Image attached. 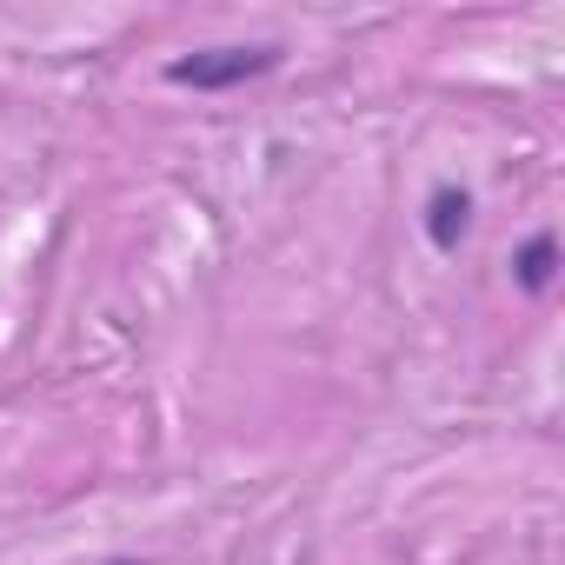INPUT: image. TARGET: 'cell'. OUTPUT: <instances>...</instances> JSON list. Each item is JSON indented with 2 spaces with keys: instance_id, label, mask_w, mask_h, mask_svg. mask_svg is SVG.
I'll list each match as a JSON object with an SVG mask.
<instances>
[{
  "instance_id": "cell-3",
  "label": "cell",
  "mask_w": 565,
  "mask_h": 565,
  "mask_svg": "<svg viewBox=\"0 0 565 565\" xmlns=\"http://www.w3.org/2000/svg\"><path fill=\"white\" fill-rule=\"evenodd\" d=\"M512 279H519V294H552V279H558V239L552 233H532L519 253H512Z\"/></svg>"
},
{
  "instance_id": "cell-2",
  "label": "cell",
  "mask_w": 565,
  "mask_h": 565,
  "mask_svg": "<svg viewBox=\"0 0 565 565\" xmlns=\"http://www.w3.org/2000/svg\"><path fill=\"white\" fill-rule=\"evenodd\" d=\"M419 233H426L433 253H459V239L472 233V186L439 180V186L426 193V206H419Z\"/></svg>"
},
{
  "instance_id": "cell-1",
  "label": "cell",
  "mask_w": 565,
  "mask_h": 565,
  "mask_svg": "<svg viewBox=\"0 0 565 565\" xmlns=\"http://www.w3.org/2000/svg\"><path fill=\"white\" fill-rule=\"evenodd\" d=\"M273 67H279V47L253 41V47H200L186 61H167V81L193 87V94H226V87H246V81H259Z\"/></svg>"
}]
</instances>
